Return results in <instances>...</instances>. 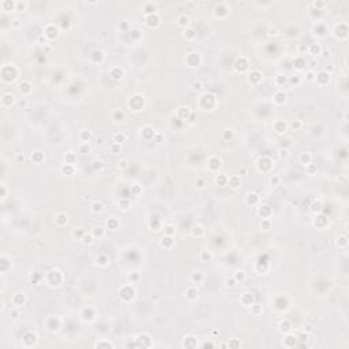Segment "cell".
I'll return each instance as SVG.
<instances>
[{
  "instance_id": "obj_3",
  "label": "cell",
  "mask_w": 349,
  "mask_h": 349,
  "mask_svg": "<svg viewBox=\"0 0 349 349\" xmlns=\"http://www.w3.org/2000/svg\"><path fill=\"white\" fill-rule=\"evenodd\" d=\"M102 210H104V205H102V202H100V200L93 202L92 206H90V212L94 213V214H98V213H101Z\"/></svg>"
},
{
  "instance_id": "obj_11",
  "label": "cell",
  "mask_w": 349,
  "mask_h": 349,
  "mask_svg": "<svg viewBox=\"0 0 349 349\" xmlns=\"http://www.w3.org/2000/svg\"><path fill=\"white\" fill-rule=\"evenodd\" d=\"M111 75H112L113 79H120V78H123L124 72H123V70H121V68H119V67H115V68L111 70Z\"/></svg>"
},
{
  "instance_id": "obj_14",
  "label": "cell",
  "mask_w": 349,
  "mask_h": 349,
  "mask_svg": "<svg viewBox=\"0 0 349 349\" xmlns=\"http://www.w3.org/2000/svg\"><path fill=\"white\" fill-rule=\"evenodd\" d=\"M92 235L94 236V239H101V237L104 236V228L102 226H94L93 231H92Z\"/></svg>"
},
{
  "instance_id": "obj_5",
  "label": "cell",
  "mask_w": 349,
  "mask_h": 349,
  "mask_svg": "<svg viewBox=\"0 0 349 349\" xmlns=\"http://www.w3.org/2000/svg\"><path fill=\"white\" fill-rule=\"evenodd\" d=\"M252 301H254V299H252V296L248 295V293H244L243 296L240 297V303H242L244 307H251V305H252Z\"/></svg>"
},
{
  "instance_id": "obj_48",
  "label": "cell",
  "mask_w": 349,
  "mask_h": 349,
  "mask_svg": "<svg viewBox=\"0 0 349 349\" xmlns=\"http://www.w3.org/2000/svg\"><path fill=\"white\" fill-rule=\"evenodd\" d=\"M251 308H252V314H255V315L256 314H259V312H262V310L259 308V305L258 304H252L251 305Z\"/></svg>"
},
{
  "instance_id": "obj_50",
  "label": "cell",
  "mask_w": 349,
  "mask_h": 349,
  "mask_svg": "<svg viewBox=\"0 0 349 349\" xmlns=\"http://www.w3.org/2000/svg\"><path fill=\"white\" fill-rule=\"evenodd\" d=\"M200 89H202V83H200V82H195V83L192 85V90H194V92H199Z\"/></svg>"
},
{
  "instance_id": "obj_20",
  "label": "cell",
  "mask_w": 349,
  "mask_h": 349,
  "mask_svg": "<svg viewBox=\"0 0 349 349\" xmlns=\"http://www.w3.org/2000/svg\"><path fill=\"white\" fill-rule=\"evenodd\" d=\"M346 245H348V240H346V237L341 236L340 239H338V242H337V247H338V248L345 249V248H346Z\"/></svg>"
},
{
  "instance_id": "obj_6",
  "label": "cell",
  "mask_w": 349,
  "mask_h": 349,
  "mask_svg": "<svg viewBox=\"0 0 349 349\" xmlns=\"http://www.w3.org/2000/svg\"><path fill=\"white\" fill-rule=\"evenodd\" d=\"M209 169L210 171H216V169H218L220 167H221V160L220 158H217V157H213L212 160L209 161Z\"/></svg>"
},
{
  "instance_id": "obj_57",
  "label": "cell",
  "mask_w": 349,
  "mask_h": 349,
  "mask_svg": "<svg viewBox=\"0 0 349 349\" xmlns=\"http://www.w3.org/2000/svg\"><path fill=\"white\" fill-rule=\"evenodd\" d=\"M11 315H13V319H18V312H13Z\"/></svg>"
},
{
  "instance_id": "obj_21",
  "label": "cell",
  "mask_w": 349,
  "mask_h": 349,
  "mask_svg": "<svg viewBox=\"0 0 349 349\" xmlns=\"http://www.w3.org/2000/svg\"><path fill=\"white\" fill-rule=\"evenodd\" d=\"M62 173L66 174L67 173V176H71V174L74 173V168H72V165H70V164H66L64 167L62 168Z\"/></svg>"
},
{
  "instance_id": "obj_51",
  "label": "cell",
  "mask_w": 349,
  "mask_h": 349,
  "mask_svg": "<svg viewBox=\"0 0 349 349\" xmlns=\"http://www.w3.org/2000/svg\"><path fill=\"white\" fill-rule=\"evenodd\" d=\"M303 64H305L304 60H296V63H295V66H296V68L301 70L303 68Z\"/></svg>"
},
{
  "instance_id": "obj_29",
  "label": "cell",
  "mask_w": 349,
  "mask_h": 349,
  "mask_svg": "<svg viewBox=\"0 0 349 349\" xmlns=\"http://www.w3.org/2000/svg\"><path fill=\"white\" fill-rule=\"evenodd\" d=\"M233 278L239 282V281H244L245 280V273L244 271H236L235 273V275H233Z\"/></svg>"
},
{
  "instance_id": "obj_2",
  "label": "cell",
  "mask_w": 349,
  "mask_h": 349,
  "mask_svg": "<svg viewBox=\"0 0 349 349\" xmlns=\"http://www.w3.org/2000/svg\"><path fill=\"white\" fill-rule=\"evenodd\" d=\"M329 79H330V74H329V72H324V71H320V72H319V75L315 78V81L318 82L319 85H324V83H327V82H329Z\"/></svg>"
},
{
  "instance_id": "obj_9",
  "label": "cell",
  "mask_w": 349,
  "mask_h": 349,
  "mask_svg": "<svg viewBox=\"0 0 349 349\" xmlns=\"http://www.w3.org/2000/svg\"><path fill=\"white\" fill-rule=\"evenodd\" d=\"M308 52L311 53V55H320L322 53V46L319 45V44H311L310 46H308Z\"/></svg>"
},
{
  "instance_id": "obj_39",
  "label": "cell",
  "mask_w": 349,
  "mask_h": 349,
  "mask_svg": "<svg viewBox=\"0 0 349 349\" xmlns=\"http://www.w3.org/2000/svg\"><path fill=\"white\" fill-rule=\"evenodd\" d=\"M109 149L113 151V154H116V153H120V145L119 143H113L109 146Z\"/></svg>"
},
{
  "instance_id": "obj_56",
  "label": "cell",
  "mask_w": 349,
  "mask_h": 349,
  "mask_svg": "<svg viewBox=\"0 0 349 349\" xmlns=\"http://www.w3.org/2000/svg\"><path fill=\"white\" fill-rule=\"evenodd\" d=\"M300 50H305V52H307V50H308V46H304V45H301V46H300Z\"/></svg>"
},
{
  "instance_id": "obj_30",
  "label": "cell",
  "mask_w": 349,
  "mask_h": 349,
  "mask_svg": "<svg viewBox=\"0 0 349 349\" xmlns=\"http://www.w3.org/2000/svg\"><path fill=\"white\" fill-rule=\"evenodd\" d=\"M79 151L81 153H89L90 151V145L87 142H82L81 146H79Z\"/></svg>"
},
{
  "instance_id": "obj_53",
  "label": "cell",
  "mask_w": 349,
  "mask_h": 349,
  "mask_svg": "<svg viewBox=\"0 0 349 349\" xmlns=\"http://www.w3.org/2000/svg\"><path fill=\"white\" fill-rule=\"evenodd\" d=\"M127 160H121V161L119 162V168H121V169H124V168H127Z\"/></svg>"
},
{
  "instance_id": "obj_13",
  "label": "cell",
  "mask_w": 349,
  "mask_h": 349,
  "mask_svg": "<svg viewBox=\"0 0 349 349\" xmlns=\"http://www.w3.org/2000/svg\"><path fill=\"white\" fill-rule=\"evenodd\" d=\"M287 101V94L282 93V92H278V93L274 96V102L275 104H284Z\"/></svg>"
},
{
  "instance_id": "obj_28",
  "label": "cell",
  "mask_w": 349,
  "mask_h": 349,
  "mask_svg": "<svg viewBox=\"0 0 349 349\" xmlns=\"http://www.w3.org/2000/svg\"><path fill=\"white\" fill-rule=\"evenodd\" d=\"M97 263L100 265V266H102V267H105L106 265H108V259H106L105 255H100L98 258H97Z\"/></svg>"
},
{
  "instance_id": "obj_31",
  "label": "cell",
  "mask_w": 349,
  "mask_h": 349,
  "mask_svg": "<svg viewBox=\"0 0 349 349\" xmlns=\"http://www.w3.org/2000/svg\"><path fill=\"white\" fill-rule=\"evenodd\" d=\"M261 228H263L265 231H269V229H270V220H269V218H263V220H262Z\"/></svg>"
},
{
  "instance_id": "obj_52",
  "label": "cell",
  "mask_w": 349,
  "mask_h": 349,
  "mask_svg": "<svg viewBox=\"0 0 349 349\" xmlns=\"http://www.w3.org/2000/svg\"><path fill=\"white\" fill-rule=\"evenodd\" d=\"M315 79V74L312 71H308L307 72V81H314Z\"/></svg>"
},
{
  "instance_id": "obj_44",
  "label": "cell",
  "mask_w": 349,
  "mask_h": 349,
  "mask_svg": "<svg viewBox=\"0 0 349 349\" xmlns=\"http://www.w3.org/2000/svg\"><path fill=\"white\" fill-rule=\"evenodd\" d=\"M222 137H224L225 139H231V138L233 137V132H232V130H224V132H222Z\"/></svg>"
},
{
  "instance_id": "obj_42",
  "label": "cell",
  "mask_w": 349,
  "mask_h": 349,
  "mask_svg": "<svg viewBox=\"0 0 349 349\" xmlns=\"http://www.w3.org/2000/svg\"><path fill=\"white\" fill-rule=\"evenodd\" d=\"M15 3H17V8L15 10H18V11H25L26 10V6H27L26 3H21V1H15Z\"/></svg>"
},
{
  "instance_id": "obj_26",
  "label": "cell",
  "mask_w": 349,
  "mask_h": 349,
  "mask_svg": "<svg viewBox=\"0 0 349 349\" xmlns=\"http://www.w3.org/2000/svg\"><path fill=\"white\" fill-rule=\"evenodd\" d=\"M82 242H83L85 244H89V245H90V244L94 243V236L92 235V233H90V235H86V233H85V236L82 237Z\"/></svg>"
},
{
  "instance_id": "obj_8",
  "label": "cell",
  "mask_w": 349,
  "mask_h": 349,
  "mask_svg": "<svg viewBox=\"0 0 349 349\" xmlns=\"http://www.w3.org/2000/svg\"><path fill=\"white\" fill-rule=\"evenodd\" d=\"M160 244H161V247H164V248H171L172 245H173V240H172V236H165L161 239V242H160Z\"/></svg>"
},
{
  "instance_id": "obj_49",
  "label": "cell",
  "mask_w": 349,
  "mask_h": 349,
  "mask_svg": "<svg viewBox=\"0 0 349 349\" xmlns=\"http://www.w3.org/2000/svg\"><path fill=\"white\" fill-rule=\"evenodd\" d=\"M312 6L316 7V10H318V8H322V7L326 6V3H324V1H314V3H312Z\"/></svg>"
},
{
  "instance_id": "obj_25",
  "label": "cell",
  "mask_w": 349,
  "mask_h": 349,
  "mask_svg": "<svg viewBox=\"0 0 349 349\" xmlns=\"http://www.w3.org/2000/svg\"><path fill=\"white\" fill-rule=\"evenodd\" d=\"M164 233H165V236H174L176 229H174V226H172V225H168V226H165Z\"/></svg>"
},
{
  "instance_id": "obj_47",
  "label": "cell",
  "mask_w": 349,
  "mask_h": 349,
  "mask_svg": "<svg viewBox=\"0 0 349 349\" xmlns=\"http://www.w3.org/2000/svg\"><path fill=\"white\" fill-rule=\"evenodd\" d=\"M100 346H108V348L111 346V348H113L115 345L112 342H97L96 344V348H100Z\"/></svg>"
},
{
  "instance_id": "obj_33",
  "label": "cell",
  "mask_w": 349,
  "mask_h": 349,
  "mask_svg": "<svg viewBox=\"0 0 349 349\" xmlns=\"http://www.w3.org/2000/svg\"><path fill=\"white\" fill-rule=\"evenodd\" d=\"M184 37L187 38V40H194V37H195V31H194L192 29H187V30L184 31Z\"/></svg>"
},
{
  "instance_id": "obj_34",
  "label": "cell",
  "mask_w": 349,
  "mask_h": 349,
  "mask_svg": "<svg viewBox=\"0 0 349 349\" xmlns=\"http://www.w3.org/2000/svg\"><path fill=\"white\" fill-rule=\"evenodd\" d=\"M108 228L112 229V231H116L117 229V221L116 220H109L108 221Z\"/></svg>"
},
{
  "instance_id": "obj_24",
  "label": "cell",
  "mask_w": 349,
  "mask_h": 349,
  "mask_svg": "<svg viewBox=\"0 0 349 349\" xmlns=\"http://www.w3.org/2000/svg\"><path fill=\"white\" fill-rule=\"evenodd\" d=\"M7 101H10L11 104H14V101H15V97H14L13 94H6V96H3V98H1V104L6 106V105H7Z\"/></svg>"
},
{
  "instance_id": "obj_18",
  "label": "cell",
  "mask_w": 349,
  "mask_h": 349,
  "mask_svg": "<svg viewBox=\"0 0 349 349\" xmlns=\"http://www.w3.org/2000/svg\"><path fill=\"white\" fill-rule=\"evenodd\" d=\"M300 161L303 162L304 165H308V164H311V161H312L311 153H303V154L300 156Z\"/></svg>"
},
{
  "instance_id": "obj_37",
  "label": "cell",
  "mask_w": 349,
  "mask_h": 349,
  "mask_svg": "<svg viewBox=\"0 0 349 349\" xmlns=\"http://www.w3.org/2000/svg\"><path fill=\"white\" fill-rule=\"evenodd\" d=\"M75 162V156L72 154V153H68L67 156H66V164H70V165H72Z\"/></svg>"
},
{
  "instance_id": "obj_43",
  "label": "cell",
  "mask_w": 349,
  "mask_h": 349,
  "mask_svg": "<svg viewBox=\"0 0 349 349\" xmlns=\"http://www.w3.org/2000/svg\"><path fill=\"white\" fill-rule=\"evenodd\" d=\"M72 236L78 237V239H81V240H82V237L85 236V231H81V229H79V231H74V232H72Z\"/></svg>"
},
{
  "instance_id": "obj_19",
  "label": "cell",
  "mask_w": 349,
  "mask_h": 349,
  "mask_svg": "<svg viewBox=\"0 0 349 349\" xmlns=\"http://www.w3.org/2000/svg\"><path fill=\"white\" fill-rule=\"evenodd\" d=\"M90 131H87V130H82L81 132H79V139H81L82 142H87L89 139H90Z\"/></svg>"
},
{
  "instance_id": "obj_38",
  "label": "cell",
  "mask_w": 349,
  "mask_h": 349,
  "mask_svg": "<svg viewBox=\"0 0 349 349\" xmlns=\"http://www.w3.org/2000/svg\"><path fill=\"white\" fill-rule=\"evenodd\" d=\"M200 258H202L203 261H210V259H212V254H210V252H207V251H202Z\"/></svg>"
},
{
  "instance_id": "obj_54",
  "label": "cell",
  "mask_w": 349,
  "mask_h": 349,
  "mask_svg": "<svg viewBox=\"0 0 349 349\" xmlns=\"http://www.w3.org/2000/svg\"><path fill=\"white\" fill-rule=\"evenodd\" d=\"M198 188H203L205 187V180L203 179H198V186H196Z\"/></svg>"
},
{
  "instance_id": "obj_22",
  "label": "cell",
  "mask_w": 349,
  "mask_h": 349,
  "mask_svg": "<svg viewBox=\"0 0 349 349\" xmlns=\"http://www.w3.org/2000/svg\"><path fill=\"white\" fill-rule=\"evenodd\" d=\"M320 210H322V202H320V200H315V202L311 205V212L319 213Z\"/></svg>"
},
{
  "instance_id": "obj_35",
  "label": "cell",
  "mask_w": 349,
  "mask_h": 349,
  "mask_svg": "<svg viewBox=\"0 0 349 349\" xmlns=\"http://www.w3.org/2000/svg\"><path fill=\"white\" fill-rule=\"evenodd\" d=\"M225 284H226V287L228 288H235L236 287V284H237V281L232 277V278H228V280L225 281Z\"/></svg>"
},
{
  "instance_id": "obj_12",
  "label": "cell",
  "mask_w": 349,
  "mask_h": 349,
  "mask_svg": "<svg viewBox=\"0 0 349 349\" xmlns=\"http://www.w3.org/2000/svg\"><path fill=\"white\" fill-rule=\"evenodd\" d=\"M228 184H229L232 188H239L240 187V177H239V176L229 177V179H228Z\"/></svg>"
},
{
  "instance_id": "obj_40",
  "label": "cell",
  "mask_w": 349,
  "mask_h": 349,
  "mask_svg": "<svg viewBox=\"0 0 349 349\" xmlns=\"http://www.w3.org/2000/svg\"><path fill=\"white\" fill-rule=\"evenodd\" d=\"M305 171L310 174H312L314 172H316V167H314L312 164H308V165H305Z\"/></svg>"
},
{
  "instance_id": "obj_27",
  "label": "cell",
  "mask_w": 349,
  "mask_h": 349,
  "mask_svg": "<svg viewBox=\"0 0 349 349\" xmlns=\"http://www.w3.org/2000/svg\"><path fill=\"white\" fill-rule=\"evenodd\" d=\"M113 119H115L116 121H119V120L121 121V120L124 119V112H123V111H115V112H113Z\"/></svg>"
},
{
  "instance_id": "obj_36",
  "label": "cell",
  "mask_w": 349,
  "mask_h": 349,
  "mask_svg": "<svg viewBox=\"0 0 349 349\" xmlns=\"http://www.w3.org/2000/svg\"><path fill=\"white\" fill-rule=\"evenodd\" d=\"M269 183H270L271 186H274V187H275V186H278V184H280V177H278V176H271V177L269 179Z\"/></svg>"
},
{
  "instance_id": "obj_23",
  "label": "cell",
  "mask_w": 349,
  "mask_h": 349,
  "mask_svg": "<svg viewBox=\"0 0 349 349\" xmlns=\"http://www.w3.org/2000/svg\"><path fill=\"white\" fill-rule=\"evenodd\" d=\"M191 280H192V282H200V281L203 280L202 271H194V274L191 275Z\"/></svg>"
},
{
  "instance_id": "obj_58",
  "label": "cell",
  "mask_w": 349,
  "mask_h": 349,
  "mask_svg": "<svg viewBox=\"0 0 349 349\" xmlns=\"http://www.w3.org/2000/svg\"><path fill=\"white\" fill-rule=\"evenodd\" d=\"M333 70H334V68H333V67H329V74H330V72H331V71H333ZM323 71H327V67H326V68H324Z\"/></svg>"
},
{
  "instance_id": "obj_15",
  "label": "cell",
  "mask_w": 349,
  "mask_h": 349,
  "mask_svg": "<svg viewBox=\"0 0 349 349\" xmlns=\"http://www.w3.org/2000/svg\"><path fill=\"white\" fill-rule=\"evenodd\" d=\"M19 92H21L22 94H29L31 92L30 83H29V82H23V83H21V85H19Z\"/></svg>"
},
{
  "instance_id": "obj_45",
  "label": "cell",
  "mask_w": 349,
  "mask_h": 349,
  "mask_svg": "<svg viewBox=\"0 0 349 349\" xmlns=\"http://www.w3.org/2000/svg\"><path fill=\"white\" fill-rule=\"evenodd\" d=\"M289 82H291L292 85H299V83H300V76H299V75H293L292 78L289 79Z\"/></svg>"
},
{
  "instance_id": "obj_7",
  "label": "cell",
  "mask_w": 349,
  "mask_h": 349,
  "mask_svg": "<svg viewBox=\"0 0 349 349\" xmlns=\"http://www.w3.org/2000/svg\"><path fill=\"white\" fill-rule=\"evenodd\" d=\"M13 301H14V304L15 305H23L25 304V301H26L25 295H23V293H17V295L14 296Z\"/></svg>"
},
{
  "instance_id": "obj_16",
  "label": "cell",
  "mask_w": 349,
  "mask_h": 349,
  "mask_svg": "<svg viewBox=\"0 0 349 349\" xmlns=\"http://www.w3.org/2000/svg\"><path fill=\"white\" fill-rule=\"evenodd\" d=\"M125 138H127V135H125V134H123V132H117V134H115V135H113V142L120 145V143H123V142L125 141Z\"/></svg>"
},
{
  "instance_id": "obj_17",
  "label": "cell",
  "mask_w": 349,
  "mask_h": 349,
  "mask_svg": "<svg viewBox=\"0 0 349 349\" xmlns=\"http://www.w3.org/2000/svg\"><path fill=\"white\" fill-rule=\"evenodd\" d=\"M186 296H187L188 300H195L196 296H198V291L195 288H188L187 292H186Z\"/></svg>"
},
{
  "instance_id": "obj_1",
  "label": "cell",
  "mask_w": 349,
  "mask_h": 349,
  "mask_svg": "<svg viewBox=\"0 0 349 349\" xmlns=\"http://www.w3.org/2000/svg\"><path fill=\"white\" fill-rule=\"evenodd\" d=\"M146 25L149 27H156L160 25V18L157 14H151V15H146Z\"/></svg>"
},
{
  "instance_id": "obj_10",
  "label": "cell",
  "mask_w": 349,
  "mask_h": 349,
  "mask_svg": "<svg viewBox=\"0 0 349 349\" xmlns=\"http://www.w3.org/2000/svg\"><path fill=\"white\" fill-rule=\"evenodd\" d=\"M177 25L181 26V27H187L190 25V17L188 15H180L177 18Z\"/></svg>"
},
{
  "instance_id": "obj_32",
  "label": "cell",
  "mask_w": 349,
  "mask_h": 349,
  "mask_svg": "<svg viewBox=\"0 0 349 349\" xmlns=\"http://www.w3.org/2000/svg\"><path fill=\"white\" fill-rule=\"evenodd\" d=\"M216 183H217V184H222V186H224V184H226V183H228V179H226L225 176H222V174H218L217 177H216Z\"/></svg>"
},
{
  "instance_id": "obj_41",
  "label": "cell",
  "mask_w": 349,
  "mask_h": 349,
  "mask_svg": "<svg viewBox=\"0 0 349 349\" xmlns=\"http://www.w3.org/2000/svg\"><path fill=\"white\" fill-rule=\"evenodd\" d=\"M278 156H280V158H287V157H289V151L287 149H280Z\"/></svg>"
},
{
  "instance_id": "obj_4",
  "label": "cell",
  "mask_w": 349,
  "mask_h": 349,
  "mask_svg": "<svg viewBox=\"0 0 349 349\" xmlns=\"http://www.w3.org/2000/svg\"><path fill=\"white\" fill-rule=\"evenodd\" d=\"M55 221H56V224L59 225V226H64V225L67 224V221H68L67 214H66V213H59L56 217H55Z\"/></svg>"
},
{
  "instance_id": "obj_55",
  "label": "cell",
  "mask_w": 349,
  "mask_h": 349,
  "mask_svg": "<svg viewBox=\"0 0 349 349\" xmlns=\"http://www.w3.org/2000/svg\"><path fill=\"white\" fill-rule=\"evenodd\" d=\"M23 160H25V156H23V154H19V156H18V161H23Z\"/></svg>"
},
{
  "instance_id": "obj_46",
  "label": "cell",
  "mask_w": 349,
  "mask_h": 349,
  "mask_svg": "<svg viewBox=\"0 0 349 349\" xmlns=\"http://www.w3.org/2000/svg\"><path fill=\"white\" fill-rule=\"evenodd\" d=\"M291 127H292L293 130H299L300 127H301V121H300V120H295V121H292Z\"/></svg>"
}]
</instances>
